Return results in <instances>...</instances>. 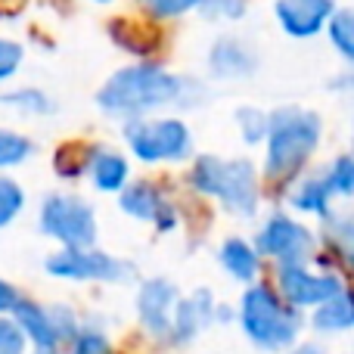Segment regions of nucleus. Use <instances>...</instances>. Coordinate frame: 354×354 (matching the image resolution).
<instances>
[{"label":"nucleus","instance_id":"nucleus-1","mask_svg":"<svg viewBox=\"0 0 354 354\" xmlns=\"http://www.w3.org/2000/svg\"><path fill=\"white\" fill-rule=\"evenodd\" d=\"M208 103V84L196 75L174 72L159 59H131L112 68L93 91V106L118 128L137 118L193 112Z\"/></svg>","mask_w":354,"mask_h":354},{"label":"nucleus","instance_id":"nucleus-2","mask_svg":"<svg viewBox=\"0 0 354 354\" xmlns=\"http://www.w3.org/2000/svg\"><path fill=\"white\" fill-rule=\"evenodd\" d=\"M187 187L202 199H212L230 218L252 221L261 208V177L252 159L245 156H214L196 153L187 165Z\"/></svg>","mask_w":354,"mask_h":354},{"label":"nucleus","instance_id":"nucleus-3","mask_svg":"<svg viewBox=\"0 0 354 354\" xmlns=\"http://www.w3.org/2000/svg\"><path fill=\"white\" fill-rule=\"evenodd\" d=\"M320 137H324V122L314 109L277 106L270 112V131L264 140V177L274 183L299 180L317 153Z\"/></svg>","mask_w":354,"mask_h":354},{"label":"nucleus","instance_id":"nucleus-4","mask_svg":"<svg viewBox=\"0 0 354 354\" xmlns=\"http://www.w3.org/2000/svg\"><path fill=\"white\" fill-rule=\"evenodd\" d=\"M236 320L243 326L245 339L268 354H283L295 348L301 330H305V311L292 308L277 292V286L261 280L243 289Z\"/></svg>","mask_w":354,"mask_h":354},{"label":"nucleus","instance_id":"nucleus-5","mask_svg":"<svg viewBox=\"0 0 354 354\" xmlns=\"http://www.w3.org/2000/svg\"><path fill=\"white\" fill-rule=\"evenodd\" d=\"M118 137L124 153L143 168L189 165V159L196 156V134L180 112L128 122L118 128Z\"/></svg>","mask_w":354,"mask_h":354},{"label":"nucleus","instance_id":"nucleus-6","mask_svg":"<svg viewBox=\"0 0 354 354\" xmlns=\"http://www.w3.org/2000/svg\"><path fill=\"white\" fill-rule=\"evenodd\" d=\"M37 230L59 249H91L100 239L97 205L75 189H50L37 202Z\"/></svg>","mask_w":354,"mask_h":354},{"label":"nucleus","instance_id":"nucleus-7","mask_svg":"<svg viewBox=\"0 0 354 354\" xmlns=\"http://www.w3.org/2000/svg\"><path fill=\"white\" fill-rule=\"evenodd\" d=\"M255 249L261 258L280 264H308L317 252V233L289 212H270L255 230Z\"/></svg>","mask_w":354,"mask_h":354},{"label":"nucleus","instance_id":"nucleus-8","mask_svg":"<svg viewBox=\"0 0 354 354\" xmlns=\"http://www.w3.org/2000/svg\"><path fill=\"white\" fill-rule=\"evenodd\" d=\"M44 270L66 283H128L134 277V264L112 252L91 249H56L44 258Z\"/></svg>","mask_w":354,"mask_h":354},{"label":"nucleus","instance_id":"nucleus-9","mask_svg":"<svg viewBox=\"0 0 354 354\" xmlns=\"http://www.w3.org/2000/svg\"><path fill=\"white\" fill-rule=\"evenodd\" d=\"M115 202L122 214H128L137 224H149L162 236L177 233V227H180V208H177L174 196L156 177H134L115 196Z\"/></svg>","mask_w":354,"mask_h":354},{"label":"nucleus","instance_id":"nucleus-10","mask_svg":"<svg viewBox=\"0 0 354 354\" xmlns=\"http://www.w3.org/2000/svg\"><path fill=\"white\" fill-rule=\"evenodd\" d=\"M277 292L299 311L308 308H320L324 301H330L333 295H339L345 289L342 277L333 270H314L308 264H280L277 268Z\"/></svg>","mask_w":354,"mask_h":354},{"label":"nucleus","instance_id":"nucleus-11","mask_svg":"<svg viewBox=\"0 0 354 354\" xmlns=\"http://www.w3.org/2000/svg\"><path fill=\"white\" fill-rule=\"evenodd\" d=\"M258 68H261V56L239 35L214 37L205 50V75L212 81H221V84L245 81V78H252Z\"/></svg>","mask_w":354,"mask_h":354},{"label":"nucleus","instance_id":"nucleus-12","mask_svg":"<svg viewBox=\"0 0 354 354\" xmlns=\"http://www.w3.org/2000/svg\"><path fill=\"white\" fill-rule=\"evenodd\" d=\"M84 180L97 189L100 196H118L131 180H134V159L124 153V147L106 140H91L87 147V165Z\"/></svg>","mask_w":354,"mask_h":354},{"label":"nucleus","instance_id":"nucleus-13","mask_svg":"<svg viewBox=\"0 0 354 354\" xmlns=\"http://www.w3.org/2000/svg\"><path fill=\"white\" fill-rule=\"evenodd\" d=\"M180 301V289L174 286L168 277H149L137 289V320L153 339H171V320L174 308Z\"/></svg>","mask_w":354,"mask_h":354},{"label":"nucleus","instance_id":"nucleus-14","mask_svg":"<svg viewBox=\"0 0 354 354\" xmlns=\"http://www.w3.org/2000/svg\"><path fill=\"white\" fill-rule=\"evenodd\" d=\"M336 0H274V19L283 35L295 41H308L326 31L330 19L336 16Z\"/></svg>","mask_w":354,"mask_h":354},{"label":"nucleus","instance_id":"nucleus-15","mask_svg":"<svg viewBox=\"0 0 354 354\" xmlns=\"http://www.w3.org/2000/svg\"><path fill=\"white\" fill-rule=\"evenodd\" d=\"M214 311H218V301H214L212 289H196L189 295H180L174 308V320H171V339L174 345H189L214 324Z\"/></svg>","mask_w":354,"mask_h":354},{"label":"nucleus","instance_id":"nucleus-16","mask_svg":"<svg viewBox=\"0 0 354 354\" xmlns=\"http://www.w3.org/2000/svg\"><path fill=\"white\" fill-rule=\"evenodd\" d=\"M0 109L16 122H50L59 112V100L37 84H10L0 91Z\"/></svg>","mask_w":354,"mask_h":354},{"label":"nucleus","instance_id":"nucleus-17","mask_svg":"<svg viewBox=\"0 0 354 354\" xmlns=\"http://www.w3.org/2000/svg\"><path fill=\"white\" fill-rule=\"evenodd\" d=\"M12 320L22 326L25 339H28V345L35 348V354H59L62 345H66L53 324L50 308L41 305V301H31L22 295V301H19L16 311H12Z\"/></svg>","mask_w":354,"mask_h":354},{"label":"nucleus","instance_id":"nucleus-18","mask_svg":"<svg viewBox=\"0 0 354 354\" xmlns=\"http://www.w3.org/2000/svg\"><path fill=\"white\" fill-rule=\"evenodd\" d=\"M261 261L255 243L245 236H227L224 243L218 245V264L224 268V274L230 280L243 283V286H252V283L261 280Z\"/></svg>","mask_w":354,"mask_h":354},{"label":"nucleus","instance_id":"nucleus-19","mask_svg":"<svg viewBox=\"0 0 354 354\" xmlns=\"http://www.w3.org/2000/svg\"><path fill=\"white\" fill-rule=\"evenodd\" d=\"M333 189L326 183L324 174H301L295 180V187L289 189V208L308 218H320L326 221L333 214Z\"/></svg>","mask_w":354,"mask_h":354},{"label":"nucleus","instance_id":"nucleus-20","mask_svg":"<svg viewBox=\"0 0 354 354\" xmlns=\"http://www.w3.org/2000/svg\"><path fill=\"white\" fill-rule=\"evenodd\" d=\"M311 330L324 339L333 336H345L354 330V289L345 286L339 295H333L330 301H324L320 308H314L308 317Z\"/></svg>","mask_w":354,"mask_h":354},{"label":"nucleus","instance_id":"nucleus-21","mask_svg":"<svg viewBox=\"0 0 354 354\" xmlns=\"http://www.w3.org/2000/svg\"><path fill=\"white\" fill-rule=\"evenodd\" d=\"M37 153H41V147L28 131L16 128V124H0V171L12 174L19 168L31 165Z\"/></svg>","mask_w":354,"mask_h":354},{"label":"nucleus","instance_id":"nucleus-22","mask_svg":"<svg viewBox=\"0 0 354 354\" xmlns=\"http://www.w3.org/2000/svg\"><path fill=\"white\" fill-rule=\"evenodd\" d=\"M106 31H109V41L115 44L118 50H124V53H131L134 59H153V47H149V35H147V19L143 22H137V19H109V25H106Z\"/></svg>","mask_w":354,"mask_h":354},{"label":"nucleus","instance_id":"nucleus-23","mask_svg":"<svg viewBox=\"0 0 354 354\" xmlns=\"http://www.w3.org/2000/svg\"><path fill=\"white\" fill-rule=\"evenodd\" d=\"M324 239L354 274V208H345V212L333 208V214L324 221Z\"/></svg>","mask_w":354,"mask_h":354},{"label":"nucleus","instance_id":"nucleus-24","mask_svg":"<svg viewBox=\"0 0 354 354\" xmlns=\"http://www.w3.org/2000/svg\"><path fill=\"white\" fill-rule=\"evenodd\" d=\"M131 3H134V10L147 22L168 25V22H180V19L199 12L205 0H131Z\"/></svg>","mask_w":354,"mask_h":354},{"label":"nucleus","instance_id":"nucleus-25","mask_svg":"<svg viewBox=\"0 0 354 354\" xmlns=\"http://www.w3.org/2000/svg\"><path fill=\"white\" fill-rule=\"evenodd\" d=\"M233 124H236V134L245 147H264L270 131V112L258 109V106H236Z\"/></svg>","mask_w":354,"mask_h":354},{"label":"nucleus","instance_id":"nucleus-26","mask_svg":"<svg viewBox=\"0 0 354 354\" xmlns=\"http://www.w3.org/2000/svg\"><path fill=\"white\" fill-rule=\"evenodd\" d=\"M25 208H28V193H25L22 180L0 171V230L16 224L25 214Z\"/></svg>","mask_w":354,"mask_h":354},{"label":"nucleus","instance_id":"nucleus-27","mask_svg":"<svg viewBox=\"0 0 354 354\" xmlns=\"http://www.w3.org/2000/svg\"><path fill=\"white\" fill-rule=\"evenodd\" d=\"M87 147L91 140H66L56 147L53 153V171L59 180H81L84 177V165H87Z\"/></svg>","mask_w":354,"mask_h":354},{"label":"nucleus","instance_id":"nucleus-28","mask_svg":"<svg viewBox=\"0 0 354 354\" xmlns=\"http://www.w3.org/2000/svg\"><path fill=\"white\" fill-rule=\"evenodd\" d=\"M326 37H330L333 50H336L348 66H354V6L336 10V16L326 25Z\"/></svg>","mask_w":354,"mask_h":354},{"label":"nucleus","instance_id":"nucleus-29","mask_svg":"<svg viewBox=\"0 0 354 354\" xmlns=\"http://www.w3.org/2000/svg\"><path fill=\"white\" fill-rule=\"evenodd\" d=\"M25 59H28V47L19 37L0 35V91L16 84V78L25 68Z\"/></svg>","mask_w":354,"mask_h":354},{"label":"nucleus","instance_id":"nucleus-30","mask_svg":"<svg viewBox=\"0 0 354 354\" xmlns=\"http://www.w3.org/2000/svg\"><path fill=\"white\" fill-rule=\"evenodd\" d=\"M326 183L336 199H354V153H342L326 165Z\"/></svg>","mask_w":354,"mask_h":354},{"label":"nucleus","instance_id":"nucleus-31","mask_svg":"<svg viewBox=\"0 0 354 354\" xmlns=\"http://www.w3.org/2000/svg\"><path fill=\"white\" fill-rule=\"evenodd\" d=\"M66 348H68V354H112V342L103 326L87 320V324H81L78 336H75Z\"/></svg>","mask_w":354,"mask_h":354},{"label":"nucleus","instance_id":"nucleus-32","mask_svg":"<svg viewBox=\"0 0 354 354\" xmlns=\"http://www.w3.org/2000/svg\"><path fill=\"white\" fill-rule=\"evenodd\" d=\"M28 339L12 317H0V354H25Z\"/></svg>","mask_w":354,"mask_h":354},{"label":"nucleus","instance_id":"nucleus-33","mask_svg":"<svg viewBox=\"0 0 354 354\" xmlns=\"http://www.w3.org/2000/svg\"><path fill=\"white\" fill-rule=\"evenodd\" d=\"M19 301H22V292H19L10 280L0 277V317H12V311H16Z\"/></svg>","mask_w":354,"mask_h":354},{"label":"nucleus","instance_id":"nucleus-34","mask_svg":"<svg viewBox=\"0 0 354 354\" xmlns=\"http://www.w3.org/2000/svg\"><path fill=\"white\" fill-rule=\"evenodd\" d=\"M330 91H339V93H345V97H354V68L351 72H342L339 78H333Z\"/></svg>","mask_w":354,"mask_h":354},{"label":"nucleus","instance_id":"nucleus-35","mask_svg":"<svg viewBox=\"0 0 354 354\" xmlns=\"http://www.w3.org/2000/svg\"><path fill=\"white\" fill-rule=\"evenodd\" d=\"M283 354H324V348H320V345H314V342H308V345H295V348H289Z\"/></svg>","mask_w":354,"mask_h":354},{"label":"nucleus","instance_id":"nucleus-36","mask_svg":"<svg viewBox=\"0 0 354 354\" xmlns=\"http://www.w3.org/2000/svg\"><path fill=\"white\" fill-rule=\"evenodd\" d=\"M84 3H93V6H112V3H118V0H84Z\"/></svg>","mask_w":354,"mask_h":354},{"label":"nucleus","instance_id":"nucleus-37","mask_svg":"<svg viewBox=\"0 0 354 354\" xmlns=\"http://www.w3.org/2000/svg\"><path fill=\"white\" fill-rule=\"evenodd\" d=\"M351 153H354V124H351Z\"/></svg>","mask_w":354,"mask_h":354},{"label":"nucleus","instance_id":"nucleus-38","mask_svg":"<svg viewBox=\"0 0 354 354\" xmlns=\"http://www.w3.org/2000/svg\"><path fill=\"white\" fill-rule=\"evenodd\" d=\"M351 354H354V345H351Z\"/></svg>","mask_w":354,"mask_h":354}]
</instances>
